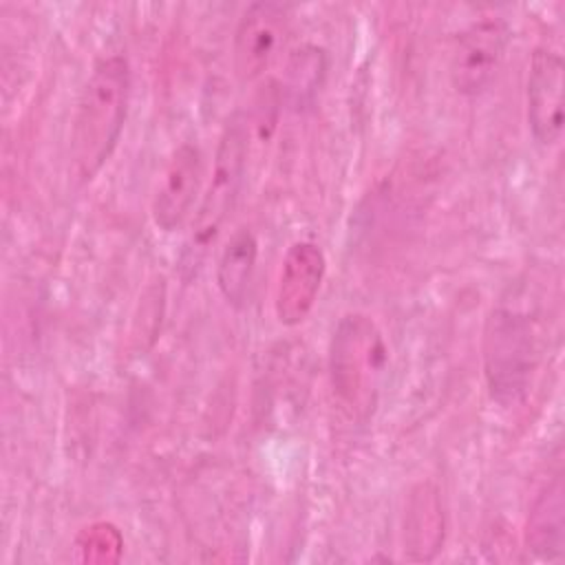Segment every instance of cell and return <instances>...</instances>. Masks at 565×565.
I'll use <instances>...</instances> for the list:
<instances>
[{
	"mask_svg": "<svg viewBox=\"0 0 565 565\" xmlns=\"http://www.w3.org/2000/svg\"><path fill=\"white\" fill-rule=\"evenodd\" d=\"M130 104V66L121 55L102 57L75 106L71 121V172L77 183H88L110 159L119 143Z\"/></svg>",
	"mask_w": 565,
	"mask_h": 565,
	"instance_id": "cell-1",
	"label": "cell"
},
{
	"mask_svg": "<svg viewBox=\"0 0 565 565\" xmlns=\"http://www.w3.org/2000/svg\"><path fill=\"white\" fill-rule=\"evenodd\" d=\"M388 369V347L377 322L366 313L338 320L329 342V380L340 408L369 422L377 408Z\"/></svg>",
	"mask_w": 565,
	"mask_h": 565,
	"instance_id": "cell-2",
	"label": "cell"
},
{
	"mask_svg": "<svg viewBox=\"0 0 565 565\" xmlns=\"http://www.w3.org/2000/svg\"><path fill=\"white\" fill-rule=\"evenodd\" d=\"M481 351L490 399L505 408L523 402L536 369L532 320L519 309L494 307L486 318Z\"/></svg>",
	"mask_w": 565,
	"mask_h": 565,
	"instance_id": "cell-3",
	"label": "cell"
},
{
	"mask_svg": "<svg viewBox=\"0 0 565 565\" xmlns=\"http://www.w3.org/2000/svg\"><path fill=\"white\" fill-rule=\"evenodd\" d=\"M249 154V126L243 113H232L221 130L212 177L192 221V236L185 245V267H199L207 247L227 221L245 174Z\"/></svg>",
	"mask_w": 565,
	"mask_h": 565,
	"instance_id": "cell-4",
	"label": "cell"
},
{
	"mask_svg": "<svg viewBox=\"0 0 565 565\" xmlns=\"http://www.w3.org/2000/svg\"><path fill=\"white\" fill-rule=\"evenodd\" d=\"M510 40V29L501 18H481L468 24L450 55V84L463 97L486 93L499 75Z\"/></svg>",
	"mask_w": 565,
	"mask_h": 565,
	"instance_id": "cell-5",
	"label": "cell"
},
{
	"mask_svg": "<svg viewBox=\"0 0 565 565\" xmlns=\"http://www.w3.org/2000/svg\"><path fill=\"white\" fill-rule=\"evenodd\" d=\"M289 33V18L280 4L252 2L238 18L232 40V62L238 82L252 84L278 57Z\"/></svg>",
	"mask_w": 565,
	"mask_h": 565,
	"instance_id": "cell-6",
	"label": "cell"
},
{
	"mask_svg": "<svg viewBox=\"0 0 565 565\" xmlns=\"http://www.w3.org/2000/svg\"><path fill=\"white\" fill-rule=\"evenodd\" d=\"M327 274V256L311 241H296L287 247L276 291L274 316L282 327H296L311 313Z\"/></svg>",
	"mask_w": 565,
	"mask_h": 565,
	"instance_id": "cell-7",
	"label": "cell"
},
{
	"mask_svg": "<svg viewBox=\"0 0 565 565\" xmlns=\"http://www.w3.org/2000/svg\"><path fill=\"white\" fill-rule=\"evenodd\" d=\"M203 172V154L196 143L183 141L172 150L159 174L150 203L152 223L161 232L170 234L188 221L201 194Z\"/></svg>",
	"mask_w": 565,
	"mask_h": 565,
	"instance_id": "cell-8",
	"label": "cell"
},
{
	"mask_svg": "<svg viewBox=\"0 0 565 565\" xmlns=\"http://www.w3.org/2000/svg\"><path fill=\"white\" fill-rule=\"evenodd\" d=\"M563 57L547 46H536L525 79V117L541 146H554L563 135Z\"/></svg>",
	"mask_w": 565,
	"mask_h": 565,
	"instance_id": "cell-9",
	"label": "cell"
},
{
	"mask_svg": "<svg viewBox=\"0 0 565 565\" xmlns=\"http://www.w3.org/2000/svg\"><path fill=\"white\" fill-rule=\"evenodd\" d=\"M446 539V519L439 490L430 481L417 483L404 510V552L408 561H433Z\"/></svg>",
	"mask_w": 565,
	"mask_h": 565,
	"instance_id": "cell-10",
	"label": "cell"
},
{
	"mask_svg": "<svg viewBox=\"0 0 565 565\" xmlns=\"http://www.w3.org/2000/svg\"><path fill=\"white\" fill-rule=\"evenodd\" d=\"M525 545L543 561H558L565 550V488L554 475L534 497L525 521Z\"/></svg>",
	"mask_w": 565,
	"mask_h": 565,
	"instance_id": "cell-11",
	"label": "cell"
},
{
	"mask_svg": "<svg viewBox=\"0 0 565 565\" xmlns=\"http://www.w3.org/2000/svg\"><path fill=\"white\" fill-rule=\"evenodd\" d=\"M258 258V243L252 230H236L223 245L216 260V287L225 302L241 309L249 296L254 269Z\"/></svg>",
	"mask_w": 565,
	"mask_h": 565,
	"instance_id": "cell-12",
	"label": "cell"
},
{
	"mask_svg": "<svg viewBox=\"0 0 565 565\" xmlns=\"http://www.w3.org/2000/svg\"><path fill=\"white\" fill-rule=\"evenodd\" d=\"M327 73L324 49L316 44H302L296 49L285 66V79L280 84V97L296 110L313 104L320 93Z\"/></svg>",
	"mask_w": 565,
	"mask_h": 565,
	"instance_id": "cell-13",
	"label": "cell"
},
{
	"mask_svg": "<svg viewBox=\"0 0 565 565\" xmlns=\"http://www.w3.org/2000/svg\"><path fill=\"white\" fill-rule=\"evenodd\" d=\"M75 547L84 563H115L121 556L124 536L113 523L97 521L77 534Z\"/></svg>",
	"mask_w": 565,
	"mask_h": 565,
	"instance_id": "cell-14",
	"label": "cell"
}]
</instances>
